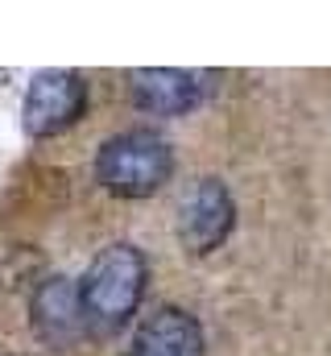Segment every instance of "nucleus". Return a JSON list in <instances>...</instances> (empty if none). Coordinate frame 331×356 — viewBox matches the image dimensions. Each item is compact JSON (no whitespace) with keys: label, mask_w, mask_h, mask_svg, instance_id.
Segmentation results:
<instances>
[{"label":"nucleus","mask_w":331,"mask_h":356,"mask_svg":"<svg viewBox=\"0 0 331 356\" xmlns=\"http://www.w3.org/2000/svg\"><path fill=\"white\" fill-rule=\"evenodd\" d=\"M145 282H150V266H145L141 249H133V245L99 249V257L87 266L79 282L87 332H116L120 323H129V315L137 311V302L145 294Z\"/></svg>","instance_id":"obj_1"},{"label":"nucleus","mask_w":331,"mask_h":356,"mask_svg":"<svg viewBox=\"0 0 331 356\" xmlns=\"http://www.w3.org/2000/svg\"><path fill=\"white\" fill-rule=\"evenodd\" d=\"M174 170V154L154 129H129L99 145L95 178L116 199H150Z\"/></svg>","instance_id":"obj_2"},{"label":"nucleus","mask_w":331,"mask_h":356,"mask_svg":"<svg viewBox=\"0 0 331 356\" xmlns=\"http://www.w3.org/2000/svg\"><path fill=\"white\" fill-rule=\"evenodd\" d=\"M236 224V203L220 178H199L178 199V241L191 257H203L228 241Z\"/></svg>","instance_id":"obj_3"},{"label":"nucleus","mask_w":331,"mask_h":356,"mask_svg":"<svg viewBox=\"0 0 331 356\" xmlns=\"http://www.w3.org/2000/svg\"><path fill=\"white\" fill-rule=\"evenodd\" d=\"M87 108V83L75 71H42L33 75V83L25 91V133L29 137H54L63 129H71Z\"/></svg>","instance_id":"obj_4"},{"label":"nucleus","mask_w":331,"mask_h":356,"mask_svg":"<svg viewBox=\"0 0 331 356\" xmlns=\"http://www.w3.org/2000/svg\"><path fill=\"white\" fill-rule=\"evenodd\" d=\"M29 323L38 332L42 344L50 348H75L87 336V315H83V298H79V282L50 273L38 282L33 298H29Z\"/></svg>","instance_id":"obj_5"},{"label":"nucleus","mask_w":331,"mask_h":356,"mask_svg":"<svg viewBox=\"0 0 331 356\" xmlns=\"http://www.w3.org/2000/svg\"><path fill=\"white\" fill-rule=\"evenodd\" d=\"M129 91H133V104L154 112V116H182L191 108L203 104V75L195 71H178V67H145V71H133L129 75Z\"/></svg>","instance_id":"obj_6"},{"label":"nucleus","mask_w":331,"mask_h":356,"mask_svg":"<svg viewBox=\"0 0 331 356\" xmlns=\"http://www.w3.org/2000/svg\"><path fill=\"white\" fill-rule=\"evenodd\" d=\"M129 356H203V327L191 311L162 307L137 327Z\"/></svg>","instance_id":"obj_7"}]
</instances>
